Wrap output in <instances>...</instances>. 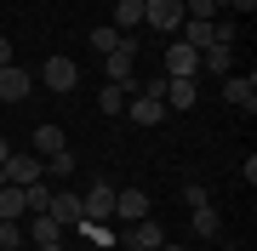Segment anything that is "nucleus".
Returning a JSON list of instances; mask_svg holds the SVG:
<instances>
[{
    "label": "nucleus",
    "mask_w": 257,
    "mask_h": 251,
    "mask_svg": "<svg viewBox=\"0 0 257 251\" xmlns=\"http://www.w3.org/2000/svg\"><path fill=\"white\" fill-rule=\"evenodd\" d=\"M234 35L240 29L234 23H200V18H183V29H177V40H183V46H194V52H206V46H234Z\"/></svg>",
    "instance_id": "f257e3e1"
},
{
    "label": "nucleus",
    "mask_w": 257,
    "mask_h": 251,
    "mask_svg": "<svg viewBox=\"0 0 257 251\" xmlns=\"http://www.w3.org/2000/svg\"><path fill=\"white\" fill-rule=\"evenodd\" d=\"M103 75H109L114 86H126V92H138V80H132L138 75V35H120V46L103 57Z\"/></svg>",
    "instance_id": "f03ea898"
},
{
    "label": "nucleus",
    "mask_w": 257,
    "mask_h": 251,
    "mask_svg": "<svg viewBox=\"0 0 257 251\" xmlns=\"http://www.w3.org/2000/svg\"><path fill=\"white\" fill-rule=\"evenodd\" d=\"M40 86H52L57 97H69L74 86H80V69H74V57H63V52H52L46 63H40V75H35Z\"/></svg>",
    "instance_id": "7ed1b4c3"
},
{
    "label": "nucleus",
    "mask_w": 257,
    "mask_h": 251,
    "mask_svg": "<svg viewBox=\"0 0 257 251\" xmlns=\"http://www.w3.org/2000/svg\"><path fill=\"white\" fill-rule=\"evenodd\" d=\"M143 23L160 29V35H177L183 29V0H143Z\"/></svg>",
    "instance_id": "20e7f679"
},
{
    "label": "nucleus",
    "mask_w": 257,
    "mask_h": 251,
    "mask_svg": "<svg viewBox=\"0 0 257 251\" xmlns=\"http://www.w3.org/2000/svg\"><path fill=\"white\" fill-rule=\"evenodd\" d=\"M109 217H114V188L109 183H92L80 194V223H109Z\"/></svg>",
    "instance_id": "39448f33"
},
{
    "label": "nucleus",
    "mask_w": 257,
    "mask_h": 251,
    "mask_svg": "<svg viewBox=\"0 0 257 251\" xmlns=\"http://www.w3.org/2000/svg\"><path fill=\"white\" fill-rule=\"evenodd\" d=\"M40 177H46V160H40V154H18V149L6 154V183L29 188V183H40Z\"/></svg>",
    "instance_id": "423d86ee"
},
{
    "label": "nucleus",
    "mask_w": 257,
    "mask_h": 251,
    "mask_svg": "<svg viewBox=\"0 0 257 251\" xmlns=\"http://www.w3.org/2000/svg\"><path fill=\"white\" fill-rule=\"evenodd\" d=\"M63 240V223L52 211H29V228H23V245H57Z\"/></svg>",
    "instance_id": "0eeeda50"
},
{
    "label": "nucleus",
    "mask_w": 257,
    "mask_h": 251,
    "mask_svg": "<svg viewBox=\"0 0 257 251\" xmlns=\"http://www.w3.org/2000/svg\"><path fill=\"white\" fill-rule=\"evenodd\" d=\"M29 92H35V75H29L23 63H6V69H0V103H23Z\"/></svg>",
    "instance_id": "6e6552de"
},
{
    "label": "nucleus",
    "mask_w": 257,
    "mask_h": 251,
    "mask_svg": "<svg viewBox=\"0 0 257 251\" xmlns=\"http://www.w3.org/2000/svg\"><path fill=\"white\" fill-rule=\"evenodd\" d=\"M166 75H172V80L200 75V52H194V46H183V40H172V46H166Z\"/></svg>",
    "instance_id": "1a4fd4ad"
},
{
    "label": "nucleus",
    "mask_w": 257,
    "mask_h": 251,
    "mask_svg": "<svg viewBox=\"0 0 257 251\" xmlns=\"http://www.w3.org/2000/svg\"><path fill=\"white\" fill-rule=\"evenodd\" d=\"M160 103H166V109H194V103H200V75H189V80H172V75H166Z\"/></svg>",
    "instance_id": "9d476101"
},
{
    "label": "nucleus",
    "mask_w": 257,
    "mask_h": 251,
    "mask_svg": "<svg viewBox=\"0 0 257 251\" xmlns=\"http://www.w3.org/2000/svg\"><path fill=\"white\" fill-rule=\"evenodd\" d=\"M126 114H132V126H160L166 120V103L149 97V92H132L126 97Z\"/></svg>",
    "instance_id": "9b49d317"
},
{
    "label": "nucleus",
    "mask_w": 257,
    "mask_h": 251,
    "mask_svg": "<svg viewBox=\"0 0 257 251\" xmlns=\"http://www.w3.org/2000/svg\"><path fill=\"white\" fill-rule=\"evenodd\" d=\"M223 97H229L234 109L257 114V80H251V75H223Z\"/></svg>",
    "instance_id": "f8f14e48"
},
{
    "label": "nucleus",
    "mask_w": 257,
    "mask_h": 251,
    "mask_svg": "<svg viewBox=\"0 0 257 251\" xmlns=\"http://www.w3.org/2000/svg\"><path fill=\"white\" fill-rule=\"evenodd\" d=\"M114 217L143 223V217H149V194H143V188H114Z\"/></svg>",
    "instance_id": "ddd939ff"
},
{
    "label": "nucleus",
    "mask_w": 257,
    "mask_h": 251,
    "mask_svg": "<svg viewBox=\"0 0 257 251\" xmlns=\"http://www.w3.org/2000/svg\"><path fill=\"white\" fill-rule=\"evenodd\" d=\"M46 211L57 217V223H80V194H74L69 183H57V188H52V205H46Z\"/></svg>",
    "instance_id": "4468645a"
},
{
    "label": "nucleus",
    "mask_w": 257,
    "mask_h": 251,
    "mask_svg": "<svg viewBox=\"0 0 257 251\" xmlns=\"http://www.w3.org/2000/svg\"><path fill=\"white\" fill-rule=\"evenodd\" d=\"M126 245H143V251H160V245H166V228L155 223V217H143V223H132V228H126Z\"/></svg>",
    "instance_id": "2eb2a0df"
},
{
    "label": "nucleus",
    "mask_w": 257,
    "mask_h": 251,
    "mask_svg": "<svg viewBox=\"0 0 257 251\" xmlns=\"http://www.w3.org/2000/svg\"><path fill=\"white\" fill-rule=\"evenodd\" d=\"M23 217H29L23 188H18V183H6V188H0V223H23Z\"/></svg>",
    "instance_id": "dca6fc26"
},
{
    "label": "nucleus",
    "mask_w": 257,
    "mask_h": 251,
    "mask_svg": "<svg viewBox=\"0 0 257 251\" xmlns=\"http://www.w3.org/2000/svg\"><path fill=\"white\" fill-rule=\"evenodd\" d=\"M200 75H234V46H206L200 52Z\"/></svg>",
    "instance_id": "f3484780"
},
{
    "label": "nucleus",
    "mask_w": 257,
    "mask_h": 251,
    "mask_svg": "<svg viewBox=\"0 0 257 251\" xmlns=\"http://www.w3.org/2000/svg\"><path fill=\"white\" fill-rule=\"evenodd\" d=\"M189 211H194L189 223H194V234H200V240H217V234H223V217L211 211V200H206V205H189Z\"/></svg>",
    "instance_id": "a211bd4d"
},
{
    "label": "nucleus",
    "mask_w": 257,
    "mask_h": 251,
    "mask_svg": "<svg viewBox=\"0 0 257 251\" xmlns=\"http://www.w3.org/2000/svg\"><path fill=\"white\" fill-rule=\"evenodd\" d=\"M138 23H143V0H114V29L120 35H132Z\"/></svg>",
    "instance_id": "6ab92c4d"
},
{
    "label": "nucleus",
    "mask_w": 257,
    "mask_h": 251,
    "mask_svg": "<svg viewBox=\"0 0 257 251\" xmlns=\"http://www.w3.org/2000/svg\"><path fill=\"white\" fill-rule=\"evenodd\" d=\"M126 97H132L126 86H114V80H103V92H97V109H103V114H126Z\"/></svg>",
    "instance_id": "aec40b11"
},
{
    "label": "nucleus",
    "mask_w": 257,
    "mask_h": 251,
    "mask_svg": "<svg viewBox=\"0 0 257 251\" xmlns=\"http://www.w3.org/2000/svg\"><path fill=\"white\" fill-rule=\"evenodd\" d=\"M57 149H69V143H63V131H57V126H35V154L46 160V154H57Z\"/></svg>",
    "instance_id": "412c9836"
},
{
    "label": "nucleus",
    "mask_w": 257,
    "mask_h": 251,
    "mask_svg": "<svg viewBox=\"0 0 257 251\" xmlns=\"http://www.w3.org/2000/svg\"><path fill=\"white\" fill-rule=\"evenodd\" d=\"M69 171H74V149L46 154V177H52V183H69Z\"/></svg>",
    "instance_id": "4be33fe9"
},
{
    "label": "nucleus",
    "mask_w": 257,
    "mask_h": 251,
    "mask_svg": "<svg viewBox=\"0 0 257 251\" xmlns=\"http://www.w3.org/2000/svg\"><path fill=\"white\" fill-rule=\"evenodd\" d=\"M23 200H29V211H46V205H52V183H46V177H40V183H29Z\"/></svg>",
    "instance_id": "5701e85b"
},
{
    "label": "nucleus",
    "mask_w": 257,
    "mask_h": 251,
    "mask_svg": "<svg viewBox=\"0 0 257 251\" xmlns=\"http://www.w3.org/2000/svg\"><path fill=\"white\" fill-rule=\"evenodd\" d=\"M223 12V0H183V18H200V23H211Z\"/></svg>",
    "instance_id": "b1692460"
},
{
    "label": "nucleus",
    "mask_w": 257,
    "mask_h": 251,
    "mask_svg": "<svg viewBox=\"0 0 257 251\" xmlns=\"http://www.w3.org/2000/svg\"><path fill=\"white\" fill-rule=\"evenodd\" d=\"M120 46V29H109V23H103V29H92V52H103V57H109Z\"/></svg>",
    "instance_id": "393cba45"
},
{
    "label": "nucleus",
    "mask_w": 257,
    "mask_h": 251,
    "mask_svg": "<svg viewBox=\"0 0 257 251\" xmlns=\"http://www.w3.org/2000/svg\"><path fill=\"white\" fill-rule=\"evenodd\" d=\"M86 228V245L92 251H103V245H114V234H109V223H80Z\"/></svg>",
    "instance_id": "a878e982"
},
{
    "label": "nucleus",
    "mask_w": 257,
    "mask_h": 251,
    "mask_svg": "<svg viewBox=\"0 0 257 251\" xmlns=\"http://www.w3.org/2000/svg\"><path fill=\"white\" fill-rule=\"evenodd\" d=\"M12 245H23V223H0V251H12Z\"/></svg>",
    "instance_id": "bb28decb"
},
{
    "label": "nucleus",
    "mask_w": 257,
    "mask_h": 251,
    "mask_svg": "<svg viewBox=\"0 0 257 251\" xmlns=\"http://www.w3.org/2000/svg\"><path fill=\"white\" fill-rule=\"evenodd\" d=\"M229 12H257V0H223Z\"/></svg>",
    "instance_id": "cd10ccee"
},
{
    "label": "nucleus",
    "mask_w": 257,
    "mask_h": 251,
    "mask_svg": "<svg viewBox=\"0 0 257 251\" xmlns=\"http://www.w3.org/2000/svg\"><path fill=\"white\" fill-rule=\"evenodd\" d=\"M6 63H12V40L0 35V69H6Z\"/></svg>",
    "instance_id": "c85d7f7f"
},
{
    "label": "nucleus",
    "mask_w": 257,
    "mask_h": 251,
    "mask_svg": "<svg viewBox=\"0 0 257 251\" xmlns=\"http://www.w3.org/2000/svg\"><path fill=\"white\" fill-rule=\"evenodd\" d=\"M6 154H12V143H6V137H0V166H6Z\"/></svg>",
    "instance_id": "c756f323"
},
{
    "label": "nucleus",
    "mask_w": 257,
    "mask_h": 251,
    "mask_svg": "<svg viewBox=\"0 0 257 251\" xmlns=\"http://www.w3.org/2000/svg\"><path fill=\"white\" fill-rule=\"evenodd\" d=\"M29 251H63V240H57V245H29Z\"/></svg>",
    "instance_id": "7c9ffc66"
},
{
    "label": "nucleus",
    "mask_w": 257,
    "mask_h": 251,
    "mask_svg": "<svg viewBox=\"0 0 257 251\" xmlns=\"http://www.w3.org/2000/svg\"><path fill=\"white\" fill-rule=\"evenodd\" d=\"M160 251H183V245H172V240H166V245H160Z\"/></svg>",
    "instance_id": "2f4dec72"
},
{
    "label": "nucleus",
    "mask_w": 257,
    "mask_h": 251,
    "mask_svg": "<svg viewBox=\"0 0 257 251\" xmlns=\"http://www.w3.org/2000/svg\"><path fill=\"white\" fill-rule=\"evenodd\" d=\"M0 188H6V166H0Z\"/></svg>",
    "instance_id": "473e14b6"
},
{
    "label": "nucleus",
    "mask_w": 257,
    "mask_h": 251,
    "mask_svg": "<svg viewBox=\"0 0 257 251\" xmlns=\"http://www.w3.org/2000/svg\"><path fill=\"white\" fill-rule=\"evenodd\" d=\"M120 251H143V245H120Z\"/></svg>",
    "instance_id": "72a5a7b5"
},
{
    "label": "nucleus",
    "mask_w": 257,
    "mask_h": 251,
    "mask_svg": "<svg viewBox=\"0 0 257 251\" xmlns=\"http://www.w3.org/2000/svg\"><path fill=\"white\" fill-rule=\"evenodd\" d=\"M211 251H229V245H211Z\"/></svg>",
    "instance_id": "f704fd0d"
},
{
    "label": "nucleus",
    "mask_w": 257,
    "mask_h": 251,
    "mask_svg": "<svg viewBox=\"0 0 257 251\" xmlns=\"http://www.w3.org/2000/svg\"><path fill=\"white\" fill-rule=\"evenodd\" d=\"M12 251H29V245H12Z\"/></svg>",
    "instance_id": "c9c22d12"
},
{
    "label": "nucleus",
    "mask_w": 257,
    "mask_h": 251,
    "mask_svg": "<svg viewBox=\"0 0 257 251\" xmlns=\"http://www.w3.org/2000/svg\"><path fill=\"white\" fill-rule=\"evenodd\" d=\"M80 251H92V245H80Z\"/></svg>",
    "instance_id": "e433bc0d"
}]
</instances>
